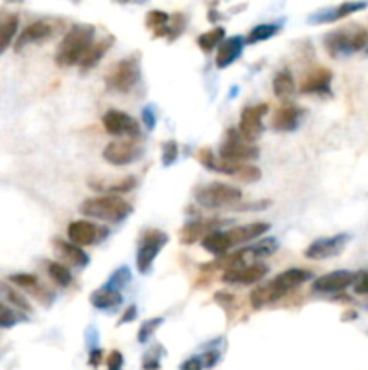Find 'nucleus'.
<instances>
[{"label": "nucleus", "instance_id": "obj_1", "mask_svg": "<svg viewBox=\"0 0 368 370\" xmlns=\"http://www.w3.org/2000/svg\"><path fill=\"white\" fill-rule=\"evenodd\" d=\"M312 273L307 270H287L274 276L269 284L257 287L253 293L249 294V302L253 309H262L269 303H274L282 300L287 293H291L292 289L298 285L305 284L307 280H311Z\"/></svg>", "mask_w": 368, "mask_h": 370}, {"label": "nucleus", "instance_id": "obj_2", "mask_svg": "<svg viewBox=\"0 0 368 370\" xmlns=\"http://www.w3.org/2000/svg\"><path fill=\"white\" fill-rule=\"evenodd\" d=\"M94 36L96 29L92 25L82 24L69 29V33L63 36V40L58 45L56 56H54L58 67L78 65L87 49L91 47V43L94 42Z\"/></svg>", "mask_w": 368, "mask_h": 370}, {"label": "nucleus", "instance_id": "obj_3", "mask_svg": "<svg viewBox=\"0 0 368 370\" xmlns=\"http://www.w3.org/2000/svg\"><path fill=\"white\" fill-rule=\"evenodd\" d=\"M325 49L332 58L350 56L368 47V31L359 25L341 28L325 36Z\"/></svg>", "mask_w": 368, "mask_h": 370}, {"label": "nucleus", "instance_id": "obj_4", "mask_svg": "<svg viewBox=\"0 0 368 370\" xmlns=\"http://www.w3.org/2000/svg\"><path fill=\"white\" fill-rule=\"evenodd\" d=\"M132 204L118 195H101L83 201L80 212L85 217H92L98 221L105 222H121L132 213Z\"/></svg>", "mask_w": 368, "mask_h": 370}, {"label": "nucleus", "instance_id": "obj_5", "mask_svg": "<svg viewBox=\"0 0 368 370\" xmlns=\"http://www.w3.org/2000/svg\"><path fill=\"white\" fill-rule=\"evenodd\" d=\"M197 159H199V163H201L202 166H206L208 170L226 173V175H231V177L239 179V181H244V183H255V181H260V177H262L260 168H257L253 164L228 163L224 159L217 157L210 149L199 150V152H197Z\"/></svg>", "mask_w": 368, "mask_h": 370}, {"label": "nucleus", "instance_id": "obj_6", "mask_svg": "<svg viewBox=\"0 0 368 370\" xmlns=\"http://www.w3.org/2000/svg\"><path fill=\"white\" fill-rule=\"evenodd\" d=\"M141 78V65L136 56L123 58L114 67H110L105 74V85L109 91L114 92H130L139 83Z\"/></svg>", "mask_w": 368, "mask_h": 370}, {"label": "nucleus", "instance_id": "obj_7", "mask_svg": "<svg viewBox=\"0 0 368 370\" xmlns=\"http://www.w3.org/2000/svg\"><path fill=\"white\" fill-rule=\"evenodd\" d=\"M242 199V190L226 183H211L199 188L195 192L197 204L204 208H224L233 206L235 202Z\"/></svg>", "mask_w": 368, "mask_h": 370}, {"label": "nucleus", "instance_id": "obj_8", "mask_svg": "<svg viewBox=\"0 0 368 370\" xmlns=\"http://www.w3.org/2000/svg\"><path fill=\"white\" fill-rule=\"evenodd\" d=\"M168 242V235L161 230H147L144 231L141 244L138 251V270L141 274L150 273L153 262L158 255L163 251Z\"/></svg>", "mask_w": 368, "mask_h": 370}, {"label": "nucleus", "instance_id": "obj_9", "mask_svg": "<svg viewBox=\"0 0 368 370\" xmlns=\"http://www.w3.org/2000/svg\"><path fill=\"white\" fill-rule=\"evenodd\" d=\"M260 155L259 146L248 143L240 138L239 130L233 129L228 135V140L220 146V159L235 164H248V161H253Z\"/></svg>", "mask_w": 368, "mask_h": 370}, {"label": "nucleus", "instance_id": "obj_10", "mask_svg": "<svg viewBox=\"0 0 368 370\" xmlns=\"http://www.w3.org/2000/svg\"><path fill=\"white\" fill-rule=\"evenodd\" d=\"M143 155V144L136 140L110 141L103 150V159L114 166H127L136 163Z\"/></svg>", "mask_w": 368, "mask_h": 370}, {"label": "nucleus", "instance_id": "obj_11", "mask_svg": "<svg viewBox=\"0 0 368 370\" xmlns=\"http://www.w3.org/2000/svg\"><path fill=\"white\" fill-rule=\"evenodd\" d=\"M269 107L266 103H260V105H251L246 107L240 116L239 123V134L240 138L248 143H253L262 135L263 132V116L268 114Z\"/></svg>", "mask_w": 368, "mask_h": 370}, {"label": "nucleus", "instance_id": "obj_12", "mask_svg": "<svg viewBox=\"0 0 368 370\" xmlns=\"http://www.w3.org/2000/svg\"><path fill=\"white\" fill-rule=\"evenodd\" d=\"M103 129L110 135H127L130 140H136L141 135V125L138 120L129 116L123 111H116L110 109L103 116Z\"/></svg>", "mask_w": 368, "mask_h": 370}, {"label": "nucleus", "instance_id": "obj_13", "mask_svg": "<svg viewBox=\"0 0 368 370\" xmlns=\"http://www.w3.org/2000/svg\"><path fill=\"white\" fill-rule=\"evenodd\" d=\"M58 28H60V22H58V20H36V22L29 24L28 28L19 34L17 43H14V51H22V49L31 45V43L45 42V40H49L51 36H54V34L58 33Z\"/></svg>", "mask_w": 368, "mask_h": 370}, {"label": "nucleus", "instance_id": "obj_14", "mask_svg": "<svg viewBox=\"0 0 368 370\" xmlns=\"http://www.w3.org/2000/svg\"><path fill=\"white\" fill-rule=\"evenodd\" d=\"M67 235L71 244L74 246H91L96 242L103 241L109 235L107 228H101L94 222L89 221H74L69 224Z\"/></svg>", "mask_w": 368, "mask_h": 370}, {"label": "nucleus", "instance_id": "obj_15", "mask_svg": "<svg viewBox=\"0 0 368 370\" xmlns=\"http://www.w3.org/2000/svg\"><path fill=\"white\" fill-rule=\"evenodd\" d=\"M350 241V235L347 233H338L332 237H323L318 241L312 242L305 250V257L311 260H325L330 257L340 255L341 251L345 250L347 242Z\"/></svg>", "mask_w": 368, "mask_h": 370}, {"label": "nucleus", "instance_id": "obj_16", "mask_svg": "<svg viewBox=\"0 0 368 370\" xmlns=\"http://www.w3.org/2000/svg\"><path fill=\"white\" fill-rule=\"evenodd\" d=\"M356 279H358V273H352V271H332V273H327L323 276H320V279H316L312 289H314L316 293L323 294L341 293V291H345V289L354 284Z\"/></svg>", "mask_w": 368, "mask_h": 370}, {"label": "nucleus", "instance_id": "obj_17", "mask_svg": "<svg viewBox=\"0 0 368 370\" xmlns=\"http://www.w3.org/2000/svg\"><path fill=\"white\" fill-rule=\"evenodd\" d=\"M268 274V265L255 262V264H248L244 268H237V270H228L222 274V282L226 284H242L249 285L262 280Z\"/></svg>", "mask_w": 368, "mask_h": 370}, {"label": "nucleus", "instance_id": "obj_18", "mask_svg": "<svg viewBox=\"0 0 368 370\" xmlns=\"http://www.w3.org/2000/svg\"><path fill=\"white\" fill-rule=\"evenodd\" d=\"M367 2H343V4L336 6V8H330V10L321 11V13H316L314 17L309 19L311 24H332V22H338V20L349 17V14H354L358 11L367 10Z\"/></svg>", "mask_w": 368, "mask_h": 370}, {"label": "nucleus", "instance_id": "obj_19", "mask_svg": "<svg viewBox=\"0 0 368 370\" xmlns=\"http://www.w3.org/2000/svg\"><path fill=\"white\" fill-rule=\"evenodd\" d=\"M222 224V221H213V219H208V221H193L188 222L179 231V239H181L182 244H195L197 241H202L206 235H210L213 231H217V228Z\"/></svg>", "mask_w": 368, "mask_h": 370}, {"label": "nucleus", "instance_id": "obj_20", "mask_svg": "<svg viewBox=\"0 0 368 370\" xmlns=\"http://www.w3.org/2000/svg\"><path fill=\"white\" fill-rule=\"evenodd\" d=\"M330 83H332L330 69L318 67L307 72V76L300 83V92L301 94H327L330 92Z\"/></svg>", "mask_w": 368, "mask_h": 370}, {"label": "nucleus", "instance_id": "obj_21", "mask_svg": "<svg viewBox=\"0 0 368 370\" xmlns=\"http://www.w3.org/2000/svg\"><path fill=\"white\" fill-rule=\"evenodd\" d=\"M268 222H251V224H244V226L231 228V230L226 231V237H228V242H230L231 248L239 244H246V242L253 241L257 237L263 235L266 231H269Z\"/></svg>", "mask_w": 368, "mask_h": 370}, {"label": "nucleus", "instance_id": "obj_22", "mask_svg": "<svg viewBox=\"0 0 368 370\" xmlns=\"http://www.w3.org/2000/svg\"><path fill=\"white\" fill-rule=\"evenodd\" d=\"M114 40L116 39L112 36V34H107V36H103V39L94 40V42L91 43V47L87 49L85 54L82 56L80 63H78V67L82 69V72L91 71L94 65H98L101 58L107 54V51L114 45Z\"/></svg>", "mask_w": 368, "mask_h": 370}, {"label": "nucleus", "instance_id": "obj_23", "mask_svg": "<svg viewBox=\"0 0 368 370\" xmlns=\"http://www.w3.org/2000/svg\"><path fill=\"white\" fill-rule=\"evenodd\" d=\"M244 43H246V39H242V36H239V34H237V36H230V39L220 43L219 51H217V56H215L217 67L226 69L228 65L237 62L240 54H242V51H244Z\"/></svg>", "mask_w": 368, "mask_h": 370}, {"label": "nucleus", "instance_id": "obj_24", "mask_svg": "<svg viewBox=\"0 0 368 370\" xmlns=\"http://www.w3.org/2000/svg\"><path fill=\"white\" fill-rule=\"evenodd\" d=\"M300 120H301L300 107L283 105L274 112L273 121H271V127H273L277 132H292V130H296Z\"/></svg>", "mask_w": 368, "mask_h": 370}, {"label": "nucleus", "instance_id": "obj_25", "mask_svg": "<svg viewBox=\"0 0 368 370\" xmlns=\"http://www.w3.org/2000/svg\"><path fill=\"white\" fill-rule=\"evenodd\" d=\"M89 186L96 192H107L109 195H116V193H127L132 192L138 186V179L129 175V177H121L118 181H107V179H89Z\"/></svg>", "mask_w": 368, "mask_h": 370}, {"label": "nucleus", "instance_id": "obj_26", "mask_svg": "<svg viewBox=\"0 0 368 370\" xmlns=\"http://www.w3.org/2000/svg\"><path fill=\"white\" fill-rule=\"evenodd\" d=\"M91 303L92 307L101 309V311H110V309L114 311V309H118L123 303V296L116 289L101 287L91 294Z\"/></svg>", "mask_w": 368, "mask_h": 370}, {"label": "nucleus", "instance_id": "obj_27", "mask_svg": "<svg viewBox=\"0 0 368 370\" xmlns=\"http://www.w3.org/2000/svg\"><path fill=\"white\" fill-rule=\"evenodd\" d=\"M54 248L58 250V253L63 257V259L67 260L71 265H76V268H85L89 264V255H87L85 251L80 248V246H74L71 242L60 241L56 239L54 241Z\"/></svg>", "mask_w": 368, "mask_h": 370}, {"label": "nucleus", "instance_id": "obj_28", "mask_svg": "<svg viewBox=\"0 0 368 370\" xmlns=\"http://www.w3.org/2000/svg\"><path fill=\"white\" fill-rule=\"evenodd\" d=\"M273 91L274 96L282 101H289L292 94L296 92V82L291 71H280L273 80Z\"/></svg>", "mask_w": 368, "mask_h": 370}, {"label": "nucleus", "instance_id": "obj_29", "mask_svg": "<svg viewBox=\"0 0 368 370\" xmlns=\"http://www.w3.org/2000/svg\"><path fill=\"white\" fill-rule=\"evenodd\" d=\"M17 31H19V14L8 13L0 17V54L13 43Z\"/></svg>", "mask_w": 368, "mask_h": 370}, {"label": "nucleus", "instance_id": "obj_30", "mask_svg": "<svg viewBox=\"0 0 368 370\" xmlns=\"http://www.w3.org/2000/svg\"><path fill=\"white\" fill-rule=\"evenodd\" d=\"M202 248H204L208 253L215 257H224L228 251L231 250L230 242H228V237H226V231H213L210 235H206L202 239Z\"/></svg>", "mask_w": 368, "mask_h": 370}, {"label": "nucleus", "instance_id": "obj_31", "mask_svg": "<svg viewBox=\"0 0 368 370\" xmlns=\"http://www.w3.org/2000/svg\"><path fill=\"white\" fill-rule=\"evenodd\" d=\"M168 22H170V14L161 10L150 11V13L147 14V20H144V24H147L149 29H152L155 39H161V36H168V39H170Z\"/></svg>", "mask_w": 368, "mask_h": 370}, {"label": "nucleus", "instance_id": "obj_32", "mask_svg": "<svg viewBox=\"0 0 368 370\" xmlns=\"http://www.w3.org/2000/svg\"><path fill=\"white\" fill-rule=\"evenodd\" d=\"M224 36H226L224 28H213L210 29V31L202 33L201 36L197 39V43H199V47H201L204 53H211L217 45H220V43L224 42Z\"/></svg>", "mask_w": 368, "mask_h": 370}, {"label": "nucleus", "instance_id": "obj_33", "mask_svg": "<svg viewBox=\"0 0 368 370\" xmlns=\"http://www.w3.org/2000/svg\"><path fill=\"white\" fill-rule=\"evenodd\" d=\"M47 273L54 284H58L60 287H69V285L72 284L71 271H69V268L60 264V262H51V264L47 265Z\"/></svg>", "mask_w": 368, "mask_h": 370}, {"label": "nucleus", "instance_id": "obj_34", "mask_svg": "<svg viewBox=\"0 0 368 370\" xmlns=\"http://www.w3.org/2000/svg\"><path fill=\"white\" fill-rule=\"evenodd\" d=\"M0 293L4 294V298L10 303H13L14 307H19L20 311H24V313H31V305H29V302L25 300L24 294H20L17 289L4 284V282H0Z\"/></svg>", "mask_w": 368, "mask_h": 370}, {"label": "nucleus", "instance_id": "obj_35", "mask_svg": "<svg viewBox=\"0 0 368 370\" xmlns=\"http://www.w3.org/2000/svg\"><path fill=\"white\" fill-rule=\"evenodd\" d=\"M278 31H280V25L277 24H260L249 31V34L246 36V42L248 43L263 42V40H269L271 36H274Z\"/></svg>", "mask_w": 368, "mask_h": 370}, {"label": "nucleus", "instance_id": "obj_36", "mask_svg": "<svg viewBox=\"0 0 368 370\" xmlns=\"http://www.w3.org/2000/svg\"><path fill=\"white\" fill-rule=\"evenodd\" d=\"M278 250V241L277 239H263V241L257 242L255 246H251V251H253V259L259 260L263 257L273 255L274 251Z\"/></svg>", "mask_w": 368, "mask_h": 370}, {"label": "nucleus", "instance_id": "obj_37", "mask_svg": "<svg viewBox=\"0 0 368 370\" xmlns=\"http://www.w3.org/2000/svg\"><path fill=\"white\" fill-rule=\"evenodd\" d=\"M10 282L14 285H19V287L25 289V291H33V289H36L40 285L39 279L34 276V274H29V273H19V274H11L10 276Z\"/></svg>", "mask_w": 368, "mask_h": 370}, {"label": "nucleus", "instance_id": "obj_38", "mask_svg": "<svg viewBox=\"0 0 368 370\" xmlns=\"http://www.w3.org/2000/svg\"><path fill=\"white\" fill-rule=\"evenodd\" d=\"M163 323V318H152L149 322L141 323V327H139V334H138V342L139 343H147L150 340L153 332L158 331L159 325Z\"/></svg>", "mask_w": 368, "mask_h": 370}, {"label": "nucleus", "instance_id": "obj_39", "mask_svg": "<svg viewBox=\"0 0 368 370\" xmlns=\"http://www.w3.org/2000/svg\"><path fill=\"white\" fill-rule=\"evenodd\" d=\"M20 322V316L14 313L13 309L8 307L6 303L0 302V327L2 329H11Z\"/></svg>", "mask_w": 368, "mask_h": 370}, {"label": "nucleus", "instance_id": "obj_40", "mask_svg": "<svg viewBox=\"0 0 368 370\" xmlns=\"http://www.w3.org/2000/svg\"><path fill=\"white\" fill-rule=\"evenodd\" d=\"M179 157V146L175 141H166L163 144V164L164 166H170L177 161Z\"/></svg>", "mask_w": 368, "mask_h": 370}, {"label": "nucleus", "instance_id": "obj_41", "mask_svg": "<svg viewBox=\"0 0 368 370\" xmlns=\"http://www.w3.org/2000/svg\"><path fill=\"white\" fill-rule=\"evenodd\" d=\"M130 280V271L129 268H121V270L116 271L112 274V279H110V285H107L109 289H116V291H120L121 285H125Z\"/></svg>", "mask_w": 368, "mask_h": 370}, {"label": "nucleus", "instance_id": "obj_42", "mask_svg": "<svg viewBox=\"0 0 368 370\" xmlns=\"http://www.w3.org/2000/svg\"><path fill=\"white\" fill-rule=\"evenodd\" d=\"M356 294H368V273H359L354 282Z\"/></svg>", "mask_w": 368, "mask_h": 370}, {"label": "nucleus", "instance_id": "obj_43", "mask_svg": "<svg viewBox=\"0 0 368 370\" xmlns=\"http://www.w3.org/2000/svg\"><path fill=\"white\" fill-rule=\"evenodd\" d=\"M155 351H152L150 354H147L143 361V370H159L161 363H159V356H153Z\"/></svg>", "mask_w": 368, "mask_h": 370}, {"label": "nucleus", "instance_id": "obj_44", "mask_svg": "<svg viewBox=\"0 0 368 370\" xmlns=\"http://www.w3.org/2000/svg\"><path fill=\"white\" fill-rule=\"evenodd\" d=\"M123 367V356L120 351H114L109 356V370H121Z\"/></svg>", "mask_w": 368, "mask_h": 370}, {"label": "nucleus", "instance_id": "obj_45", "mask_svg": "<svg viewBox=\"0 0 368 370\" xmlns=\"http://www.w3.org/2000/svg\"><path fill=\"white\" fill-rule=\"evenodd\" d=\"M202 369H204V365H202V360L199 356L190 358V360H186L181 365V370H202Z\"/></svg>", "mask_w": 368, "mask_h": 370}, {"label": "nucleus", "instance_id": "obj_46", "mask_svg": "<svg viewBox=\"0 0 368 370\" xmlns=\"http://www.w3.org/2000/svg\"><path fill=\"white\" fill-rule=\"evenodd\" d=\"M201 360H202V365L208 367V369H211V367H215L217 361L220 360V354L219 352L210 351V352H206L204 356H201Z\"/></svg>", "mask_w": 368, "mask_h": 370}, {"label": "nucleus", "instance_id": "obj_47", "mask_svg": "<svg viewBox=\"0 0 368 370\" xmlns=\"http://www.w3.org/2000/svg\"><path fill=\"white\" fill-rule=\"evenodd\" d=\"M136 318H138V307H136V305H129V309H127V311L123 313V316H121L120 325H123V323L134 322Z\"/></svg>", "mask_w": 368, "mask_h": 370}, {"label": "nucleus", "instance_id": "obj_48", "mask_svg": "<svg viewBox=\"0 0 368 370\" xmlns=\"http://www.w3.org/2000/svg\"><path fill=\"white\" fill-rule=\"evenodd\" d=\"M141 120H143V123L147 125V129H153V125H155V114H153V111L150 109V107H147L143 111V114H141Z\"/></svg>", "mask_w": 368, "mask_h": 370}, {"label": "nucleus", "instance_id": "obj_49", "mask_svg": "<svg viewBox=\"0 0 368 370\" xmlns=\"http://www.w3.org/2000/svg\"><path fill=\"white\" fill-rule=\"evenodd\" d=\"M101 358H103V352L100 351V349H94V351H91V356H89V363H91V367H100L101 363Z\"/></svg>", "mask_w": 368, "mask_h": 370}, {"label": "nucleus", "instance_id": "obj_50", "mask_svg": "<svg viewBox=\"0 0 368 370\" xmlns=\"http://www.w3.org/2000/svg\"><path fill=\"white\" fill-rule=\"evenodd\" d=\"M356 318H358V313H356V311H349V313H345L343 316H341V320H343V322H352Z\"/></svg>", "mask_w": 368, "mask_h": 370}]
</instances>
